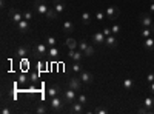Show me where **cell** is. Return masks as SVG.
<instances>
[{"mask_svg":"<svg viewBox=\"0 0 154 114\" xmlns=\"http://www.w3.org/2000/svg\"><path fill=\"white\" fill-rule=\"evenodd\" d=\"M65 100H63V97H59V96H56V97H51L49 99V106H51V109H53L54 112H57V111H62L63 109V106H65Z\"/></svg>","mask_w":154,"mask_h":114,"instance_id":"obj_1","label":"cell"},{"mask_svg":"<svg viewBox=\"0 0 154 114\" xmlns=\"http://www.w3.org/2000/svg\"><path fill=\"white\" fill-rule=\"evenodd\" d=\"M48 5H46V2L45 0H35L34 2V11H35V14L37 16H46V12H48Z\"/></svg>","mask_w":154,"mask_h":114,"instance_id":"obj_2","label":"cell"},{"mask_svg":"<svg viewBox=\"0 0 154 114\" xmlns=\"http://www.w3.org/2000/svg\"><path fill=\"white\" fill-rule=\"evenodd\" d=\"M8 17H9V22H11L12 25H19V23L23 20V16L20 14L16 8H9V9H8Z\"/></svg>","mask_w":154,"mask_h":114,"instance_id":"obj_3","label":"cell"},{"mask_svg":"<svg viewBox=\"0 0 154 114\" xmlns=\"http://www.w3.org/2000/svg\"><path fill=\"white\" fill-rule=\"evenodd\" d=\"M77 96H79V94H77L75 90H72V88H68V90L63 91V96H62V97H63V100H65L68 105H71L72 102H75V100H77Z\"/></svg>","mask_w":154,"mask_h":114,"instance_id":"obj_4","label":"cell"},{"mask_svg":"<svg viewBox=\"0 0 154 114\" xmlns=\"http://www.w3.org/2000/svg\"><path fill=\"white\" fill-rule=\"evenodd\" d=\"M48 45L46 43H42V42H38V43H35V46L32 48V51H34V54L37 56V57H45V56H48Z\"/></svg>","mask_w":154,"mask_h":114,"instance_id":"obj_5","label":"cell"},{"mask_svg":"<svg viewBox=\"0 0 154 114\" xmlns=\"http://www.w3.org/2000/svg\"><path fill=\"white\" fill-rule=\"evenodd\" d=\"M139 22L142 26L145 28H151L152 26V14H145V12H142V14H139Z\"/></svg>","mask_w":154,"mask_h":114,"instance_id":"obj_6","label":"cell"},{"mask_svg":"<svg viewBox=\"0 0 154 114\" xmlns=\"http://www.w3.org/2000/svg\"><path fill=\"white\" fill-rule=\"evenodd\" d=\"M119 14H120V9L117 8V6H108L106 9H105V16L109 19V20H116L119 17Z\"/></svg>","mask_w":154,"mask_h":114,"instance_id":"obj_7","label":"cell"},{"mask_svg":"<svg viewBox=\"0 0 154 114\" xmlns=\"http://www.w3.org/2000/svg\"><path fill=\"white\" fill-rule=\"evenodd\" d=\"M79 77H80V80H82V82H83L85 85H91V83L94 82V79H96L93 72H89V71H85V69H83V71H82V72L79 74Z\"/></svg>","mask_w":154,"mask_h":114,"instance_id":"obj_8","label":"cell"},{"mask_svg":"<svg viewBox=\"0 0 154 114\" xmlns=\"http://www.w3.org/2000/svg\"><path fill=\"white\" fill-rule=\"evenodd\" d=\"M53 8L56 9V12L60 16L63 14V12L66 11V3H65V0H53Z\"/></svg>","mask_w":154,"mask_h":114,"instance_id":"obj_9","label":"cell"},{"mask_svg":"<svg viewBox=\"0 0 154 114\" xmlns=\"http://www.w3.org/2000/svg\"><path fill=\"white\" fill-rule=\"evenodd\" d=\"M82 80H80V77H71L69 79V82H68V88H72V90H75V91H80L82 90Z\"/></svg>","mask_w":154,"mask_h":114,"instance_id":"obj_10","label":"cell"},{"mask_svg":"<svg viewBox=\"0 0 154 114\" xmlns=\"http://www.w3.org/2000/svg\"><path fill=\"white\" fill-rule=\"evenodd\" d=\"M83 56L85 54L80 51V49L79 51H77V49H69V53H68V59L72 60V62H80L83 59Z\"/></svg>","mask_w":154,"mask_h":114,"instance_id":"obj_11","label":"cell"},{"mask_svg":"<svg viewBox=\"0 0 154 114\" xmlns=\"http://www.w3.org/2000/svg\"><path fill=\"white\" fill-rule=\"evenodd\" d=\"M105 45L108 46V48H116L119 45V37L116 35V34H111V35H108L106 39H105Z\"/></svg>","mask_w":154,"mask_h":114,"instance_id":"obj_12","label":"cell"},{"mask_svg":"<svg viewBox=\"0 0 154 114\" xmlns=\"http://www.w3.org/2000/svg\"><path fill=\"white\" fill-rule=\"evenodd\" d=\"M105 39H106V35H105L103 32H96V34H93V37H91V40H93L96 45H103V43H105Z\"/></svg>","mask_w":154,"mask_h":114,"instance_id":"obj_13","label":"cell"},{"mask_svg":"<svg viewBox=\"0 0 154 114\" xmlns=\"http://www.w3.org/2000/svg\"><path fill=\"white\" fill-rule=\"evenodd\" d=\"M83 106H85L83 103H80L79 100H75V102L71 103V112H72V114H80V112L83 111Z\"/></svg>","mask_w":154,"mask_h":114,"instance_id":"obj_14","label":"cell"},{"mask_svg":"<svg viewBox=\"0 0 154 114\" xmlns=\"http://www.w3.org/2000/svg\"><path fill=\"white\" fill-rule=\"evenodd\" d=\"M62 31L65 32L66 35H69L72 31H74V23L71 20H66L65 23H63V26H62Z\"/></svg>","mask_w":154,"mask_h":114,"instance_id":"obj_15","label":"cell"},{"mask_svg":"<svg viewBox=\"0 0 154 114\" xmlns=\"http://www.w3.org/2000/svg\"><path fill=\"white\" fill-rule=\"evenodd\" d=\"M31 53V49L28 48V46H19L17 49H16V54H17V57H26L28 54Z\"/></svg>","mask_w":154,"mask_h":114,"instance_id":"obj_16","label":"cell"},{"mask_svg":"<svg viewBox=\"0 0 154 114\" xmlns=\"http://www.w3.org/2000/svg\"><path fill=\"white\" fill-rule=\"evenodd\" d=\"M60 91H62V88H60L59 85H51V86H49V90H48V96H49V99L59 96Z\"/></svg>","mask_w":154,"mask_h":114,"instance_id":"obj_17","label":"cell"},{"mask_svg":"<svg viewBox=\"0 0 154 114\" xmlns=\"http://www.w3.org/2000/svg\"><path fill=\"white\" fill-rule=\"evenodd\" d=\"M65 45H66L68 49H77V48H79V42H77L75 39H72V37H66Z\"/></svg>","mask_w":154,"mask_h":114,"instance_id":"obj_18","label":"cell"},{"mask_svg":"<svg viewBox=\"0 0 154 114\" xmlns=\"http://www.w3.org/2000/svg\"><path fill=\"white\" fill-rule=\"evenodd\" d=\"M17 28L20 29V32H28V31L31 29V23H29L28 20H25V19H23V20L17 25Z\"/></svg>","mask_w":154,"mask_h":114,"instance_id":"obj_19","label":"cell"},{"mask_svg":"<svg viewBox=\"0 0 154 114\" xmlns=\"http://www.w3.org/2000/svg\"><path fill=\"white\" fill-rule=\"evenodd\" d=\"M143 48L148 49V51H154V39L152 37H146L143 42Z\"/></svg>","mask_w":154,"mask_h":114,"instance_id":"obj_20","label":"cell"},{"mask_svg":"<svg viewBox=\"0 0 154 114\" xmlns=\"http://www.w3.org/2000/svg\"><path fill=\"white\" fill-rule=\"evenodd\" d=\"M133 86H134V80H133V79H123V82H122V88H123L125 91H130Z\"/></svg>","mask_w":154,"mask_h":114,"instance_id":"obj_21","label":"cell"},{"mask_svg":"<svg viewBox=\"0 0 154 114\" xmlns=\"http://www.w3.org/2000/svg\"><path fill=\"white\" fill-rule=\"evenodd\" d=\"M143 106H148V108H152V109H154V94L145 97V100H143Z\"/></svg>","mask_w":154,"mask_h":114,"instance_id":"obj_22","label":"cell"},{"mask_svg":"<svg viewBox=\"0 0 154 114\" xmlns=\"http://www.w3.org/2000/svg\"><path fill=\"white\" fill-rule=\"evenodd\" d=\"M57 17H59V14L56 12V9H54V8H49L48 12H46V19H48V20H56Z\"/></svg>","mask_w":154,"mask_h":114,"instance_id":"obj_23","label":"cell"},{"mask_svg":"<svg viewBox=\"0 0 154 114\" xmlns=\"http://www.w3.org/2000/svg\"><path fill=\"white\" fill-rule=\"evenodd\" d=\"M71 69H72V72H75V74H80V72L83 71V68H82V65H80V62H72Z\"/></svg>","mask_w":154,"mask_h":114,"instance_id":"obj_24","label":"cell"},{"mask_svg":"<svg viewBox=\"0 0 154 114\" xmlns=\"http://www.w3.org/2000/svg\"><path fill=\"white\" fill-rule=\"evenodd\" d=\"M48 56H49L51 59H56V57L59 56V49H57V46H49V48H48Z\"/></svg>","mask_w":154,"mask_h":114,"instance_id":"obj_25","label":"cell"},{"mask_svg":"<svg viewBox=\"0 0 154 114\" xmlns=\"http://www.w3.org/2000/svg\"><path fill=\"white\" fill-rule=\"evenodd\" d=\"M22 16H23V19H25V20L31 22V20L34 19V12H32V11H29V9H26V11H23V12H22Z\"/></svg>","mask_w":154,"mask_h":114,"instance_id":"obj_26","label":"cell"},{"mask_svg":"<svg viewBox=\"0 0 154 114\" xmlns=\"http://www.w3.org/2000/svg\"><path fill=\"white\" fill-rule=\"evenodd\" d=\"M46 45L48 46H56L57 45V39L54 35H46Z\"/></svg>","mask_w":154,"mask_h":114,"instance_id":"obj_27","label":"cell"},{"mask_svg":"<svg viewBox=\"0 0 154 114\" xmlns=\"http://www.w3.org/2000/svg\"><path fill=\"white\" fill-rule=\"evenodd\" d=\"M82 22H83V25H89V22H91V14L88 11H85L82 14Z\"/></svg>","mask_w":154,"mask_h":114,"instance_id":"obj_28","label":"cell"},{"mask_svg":"<svg viewBox=\"0 0 154 114\" xmlns=\"http://www.w3.org/2000/svg\"><path fill=\"white\" fill-rule=\"evenodd\" d=\"M94 51H96L94 46H93V45H88V48L83 51V54H85V57H91V56L94 54Z\"/></svg>","mask_w":154,"mask_h":114,"instance_id":"obj_29","label":"cell"},{"mask_svg":"<svg viewBox=\"0 0 154 114\" xmlns=\"http://www.w3.org/2000/svg\"><path fill=\"white\" fill-rule=\"evenodd\" d=\"M151 34H152V29L145 28V26H143V29H142V31H140V35H142L143 39H146V37H151Z\"/></svg>","mask_w":154,"mask_h":114,"instance_id":"obj_30","label":"cell"},{"mask_svg":"<svg viewBox=\"0 0 154 114\" xmlns=\"http://www.w3.org/2000/svg\"><path fill=\"white\" fill-rule=\"evenodd\" d=\"M35 114H46V105L40 103V105L35 108Z\"/></svg>","mask_w":154,"mask_h":114,"instance_id":"obj_31","label":"cell"},{"mask_svg":"<svg viewBox=\"0 0 154 114\" xmlns=\"http://www.w3.org/2000/svg\"><path fill=\"white\" fill-rule=\"evenodd\" d=\"M139 112L140 114H152L154 109L152 108H148V106H142V108H139Z\"/></svg>","mask_w":154,"mask_h":114,"instance_id":"obj_32","label":"cell"},{"mask_svg":"<svg viewBox=\"0 0 154 114\" xmlns=\"http://www.w3.org/2000/svg\"><path fill=\"white\" fill-rule=\"evenodd\" d=\"M77 100H79L80 103H83V105H86V103H88V97H86L83 93H80L79 96H77Z\"/></svg>","mask_w":154,"mask_h":114,"instance_id":"obj_33","label":"cell"},{"mask_svg":"<svg viewBox=\"0 0 154 114\" xmlns=\"http://www.w3.org/2000/svg\"><path fill=\"white\" fill-rule=\"evenodd\" d=\"M111 31H112V34H116V35H119V34H120V25H117V23H114L112 26H111Z\"/></svg>","mask_w":154,"mask_h":114,"instance_id":"obj_34","label":"cell"},{"mask_svg":"<svg viewBox=\"0 0 154 114\" xmlns=\"http://www.w3.org/2000/svg\"><path fill=\"white\" fill-rule=\"evenodd\" d=\"M88 45H89L88 42H85V40H82V42H79V49H80V51L83 53V51H85V49L88 48Z\"/></svg>","mask_w":154,"mask_h":114,"instance_id":"obj_35","label":"cell"},{"mask_svg":"<svg viewBox=\"0 0 154 114\" xmlns=\"http://www.w3.org/2000/svg\"><path fill=\"white\" fill-rule=\"evenodd\" d=\"M105 17H106V16H105V11H97V12H96V19H97V20H103Z\"/></svg>","mask_w":154,"mask_h":114,"instance_id":"obj_36","label":"cell"},{"mask_svg":"<svg viewBox=\"0 0 154 114\" xmlns=\"http://www.w3.org/2000/svg\"><path fill=\"white\" fill-rule=\"evenodd\" d=\"M145 79H146V82H148V83H152V82H154V72H152V71H151V72H148Z\"/></svg>","mask_w":154,"mask_h":114,"instance_id":"obj_37","label":"cell"},{"mask_svg":"<svg viewBox=\"0 0 154 114\" xmlns=\"http://www.w3.org/2000/svg\"><path fill=\"white\" fill-rule=\"evenodd\" d=\"M0 112H2V114H9V112H11V108H9V106H6V105H3V106H2V109H0Z\"/></svg>","mask_w":154,"mask_h":114,"instance_id":"obj_38","label":"cell"},{"mask_svg":"<svg viewBox=\"0 0 154 114\" xmlns=\"http://www.w3.org/2000/svg\"><path fill=\"white\" fill-rule=\"evenodd\" d=\"M108 112V109H105V108H96V114H106Z\"/></svg>","mask_w":154,"mask_h":114,"instance_id":"obj_39","label":"cell"},{"mask_svg":"<svg viewBox=\"0 0 154 114\" xmlns=\"http://www.w3.org/2000/svg\"><path fill=\"white\" fill-rule=\"evenodd\" d=\"M102 32H103V34H105L106 37L112 34V31H111V28H108V26H106V28H103V31H102Z\"/></svg>","mask_w":154,"mask_h":114,"instance_id":"obj_40","label":"cell"},{"mask_svg":"<svg viewBox=\"0 0 154 114\" xmlns=\"http://www.w3.org/2000/svg\"><path fill=\"white\" fill-rule=\"evenodd\" d=\"M148 91H149V93H151V94H154V82H152V83H149V85H148Z\"/></svg>","mask_w":154,"mask_h":114,"instance_id":"obj_41","label":"cell"},{"mask_svg":"<svg viewBox=\"0 0 154 114\" xmlns=\"http://www.w3.org/2000/svg\"><path fill=\"white\" fill-rule=\"evenodd\" d=\"M149 14H154V2L149 3Z\"/></svg>","mask_w":154,"mask_h":114,"instance_id":"obj_42","label":"cell"},{"mask_svg":"<svg viewBox=\"0 0 154 114\" xmlns=\"http://www.w3.org/2000/svg\"><path fill=\"white\" fill-rule=\"evenodd\" d=\"M0 6H2V8H6V0H0Z\"/></svg>","mask_w":154,"mask_h":114,"instance_id":"obj_43","label":"cell"},{"mask_svg":"<svg viewBox=\"0 0 154 114\" xmlns=\"http://www.w3.org/2000/svg\"><path fill=\"white\" fill-rule=\"evenodd\" d=\"M151 29H152V34H154V23H152V26H151Z\"/></svg>","mask_w":154,"mask_h":114,"instance_id":"obj_44","label":"cell"},{"mask_svg":"<svg viewBox=\"0 0 154 114\" xmlns=\"http://www.w3.org/2000/svg\"><path fill=\"white\" fill-rule=\"evenodd\" d=\"M151 2H154V0H151Z\"/></svg>","mask_w":154,"mask_h":114,"instance_id":"obj_45","label":"cell"}]
</instances>
